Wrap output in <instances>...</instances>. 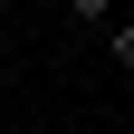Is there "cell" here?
Here are the masks:
<instances>
[{"label":"cell","mask_w":134,"mask_h":134,"mask_svg":"<svg viewBox=\"0 0 134 134\" xmlns=\"http://www.w3.org/2000/svg\"><path fill=\"white\" fill-rule=\"evenodd\" d=\"M0 10H10V0H0Z\"/></svg>","instance_id":"obj_3"},{"label":"cell","mask_w":134,"mask_h":134,"mask_svg":"<svg viewBox=\"0 0 134 134\" xmlns=\"http://www.w3.org/2000/svg\"><path fill=\"white\" fill-rule=\"evenodd\" d=\"M58 10H67L77 29H105V19H115V0H58Z\"/></svg>","instance_id":"obj_1"},{"label":"cell","mask_w":134,"mask_h":134,"mask_svg":"<svg viewBox=\"0 0 134 134\" xmlns=\"http://www.w3.org/2000/svg\"><path fill=\"white\" fill-rule=\"evenodd\" d=\"M105 58H115V67H134V19H105Z\"/></svg>","instance_id":"obj_2"}]
</instances>
